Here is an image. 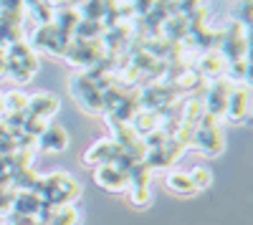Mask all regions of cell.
<instances>
[{"label":"cell","instance_id":"cell-1","mask_svg":"<svg viewBox=\"0 0 253 225\" xmlns=\"http://www.w3.org/2000/svg\"><path fill=\"white\" fill-rule=\"evenodd\" d=\"M81 195V185L66 172H53L48 177H41V188H38V197L51 202L56 208H66Z\"/></svg>","mask_w":253,"mask_h":225},{"label":"cell","instance_id":"cell-2","mask_svg":"<svg viewBox=\"0 0 253 225\" xmlns=\"http://www.w3.org/2000/svg\"><path fill=\"white\" fill-rule=\"evenodd\" d=\"M104 56H107V51H104L101 38L99 40H79V38H74L69 43L66 56H63V58H69L74 66H79L81 71H86V69L96 66Z\"/></svg>","mask_w":253,"mask_h":225},{"label":"cell","instance_id":"cell-3","mask_svg":"<svg viewBox=\"0 0 253 225\" xmlns=\"http://www.w3.org/2000/svg\"><path fill=\"white\" fill-rule=\"evenodd\" d=\"M71 94H74V99L81 104L84 112H89V114H104L101 91L94 86V81L84 74V71H76V74L71 76Z\"/></svg>","mask_w":253,"mask_h":225},{"label":"cell","instance_id":"cell-4","mask_svg":"<svg viewBox=\"0 0 253 225\" xmlns=\"http://www.w3.org/2000/svg\"><path fill=\"white\" fill-rule=\"evenodd\" d=\"M71 36H66L63 33L53 20L51 23H46V26H38L36 31H33V46L36 48H43V51H48V53H53V56H66V48H69V43H71Z\"/></svg>","mask_w":253,"mask_h":225},{"label":"cell","instance_id":"cell-5","mask_svg":"<svg viewBox=\"0 0 253 225\" xmlns=\"http://www.w3.org/2000/svg\"><path fill=\"white\" fill-rule=\"evenodd\" d=\"M218 51L223 53L228 64L246 58L248 56V28H243L241 23H230L228 28H223V43Z\"/></svg>","mask_w":253,"mask_h":225},{"label":"cell","instance_id":"cell-6","mask_svg":"<svg viewBox=\"0 0 253 225\" xmlns=\"http://www.w3.org/2000/svg\"><path fill=\"white\" fill-rule=\"evenodd\" d=\"M230 89H233V84H230L225 76H223V78H215V81H210V86H205V94H203L205 114L215 116V119L220 121L223 114H225V104H228Z\"/></svg>","mask_w":253,"mask_h":225},{"label":"cell","instance_id":"cell-7","mask_svg":"<svg viewBox=\"0 0 253 225\" xmlns=\"http://www.w3.org/2000/svg\"><path fill=\"white\" fill-rule=\"evenodd\" d=\"M248 112H251V91H248V86L246 84H233L223 119L233 121V124H241V121L248 119Z\"/></svg>","mask_w":253,"mask_h":225},{"label":"cell","instance_id":"cell-8","mask_svg":"<svg viewBox=\"0 0 253 225\" xmlns=\"http://www.w3.org/2000/svg\"><path fill=\"white\" fill-rule=\"evenodd\" d=\"M225 147V137L220 127H195L193 150L203 152L205 157H218Z\"/></svg>","mask_w":253,"mask_h":225},{"label":"cell","instance_id":"cell-9","mask_svg":"<svg viewBox=\"0 0 253 225\" xmlns=\"http://www.w3.org/2000/svg\"><path fill=\"white\" fill-rule=\"evenodd\" d=\"M122 147L117 145V142H112V139H101V142H96V145H91L86 152H84V162L86 165H94V167H99V165H117V159L122 157Z\"/></svg>","mask_w":253,"mask_h":225},{"label":"cell","instance_id":"cell-10","mask_svg":"<svg viewBox=\"0 0 253 225\" xmlns=\"http://www.w3.org/2000/svg\"><path fill=\"white\" fill-rule=\"evenodd\" d=\"M94 180H96V185H101L109 192H122V190L129 188V175L122 172L114 165H99L94 170Z\"/></svg>","mask_w":253,"mask_h":225},{"label":"cell","instance_id":"cell-11","mask_svg":"<svg viewBox=\"0 0 253 225\" xmlns=\"http://www.w3.org/2000/svg\"><path fill=\"white\" fill-rule=\"evenodd\" d=\"M58 112V99L48 91H38L33 96H28V107H26V114L33 116V119H41V121H48L53 114Z\"/></svg>","mask_w":253,"mask_h":225},{"label":"cell","instance_id":"cell-12","mask_svg":"<svg viewBox=\"0 0 253 225\" xmlns=\"http://www.w3.org/2000/svg\"><path fill=\"white\" fill-rule=\"evenodd\" d=\"M38 71V56L28 53L23 58H8L5 61V76H10L15 84H26L31 81V76Z\"/></svg>","mask_w":253,"mask_h":225},{"label":"cell","instance_id":"cell-13","mask_svg":"<svg viewBox=\"0 0 253 225\" xmlns=\"http://www.w3.org/2000/svg\"><path fill=\"white\" fill-rule=\"evenodd\" d=\"M225 66H228V61L223 58L220 51H205V53L198 58L195 71H198L205 81H215V78H223V76H225Z\"/></svg>","mask_w":253,"mask_h":225},{"label":"cell","instance_id":"cell-14","mask_svg":"<svg viewBox=\"0 0 253 225\" xmlns=\"http://www.w3.org/2000/svg\"><path fill=\"white\" fill-rule=\"evenodd\" d=\"M36 145L46 152H63L69 147V134L61 124H46V129L36 137Z\"/></svg>","mask_w":253,"mask_h":225},{"label":"cell","instance_id":"cell-15","mask_svg":"<svg viewBox=\"0 0 253 225\" xmlns=\"http://www.w3.org/2000/svg\"><path fill=\"white\" fill-rule=\"evenodd\" d=\"M129 127L137 132V137H139V139H144L147 134H152L155 129H160V127H162V116H160V112H157V109H139V112L132 116Z\"/></svg>","mask_w":253,"mask_h":225},{"label":"cell","instance_id":"cell-16","mask_svg":"<svg viewBox=\"0 0 253 225\" xmlns=\"http://www.w3.org/2000/svg\"><path fill=\"white\" fill-rule=\"evenodd\" d=\"M41 208V197L36 192H15V200H13V208L10 213L13 215H28V218H36Z\"/></svg>","mask_w":253,"mask_h":225},{"label":"cell","instance_id":"cell-17","mask_svg":"<svg viewBox=\"0 0 253 225\" xmlns=\"http://www.w3.org/2000/svg\"><path fill=\"white\" fill-rule=\"evenodd\" d=\"M79 20H81V15H79V10L74 8V5H69V8H61V10H56V18H53V23L66 33V36H71L74 38V31H76V26H79Z\"/></svg>","mask_w":253,"mask_h":225},{"label":"cell","instance_id":"cell-18","mask_svg":"<svg viewBox=\"0 0 253 225\" xmlns=\"http://www.w3.org/2000/svg\"><path fill=\"white\" fill-rule=\"evenodd\" d=\"M104 36V26H101V20H79V26L74 31V38L79 40H99Z\"/></svg>","mask_w":253,"mask_h":225},{"label":"cell","instance_id":"cell-19","mask_svg":"<svg viewBox=\"0 0 253 225\" xmlns=\"http://www.w3.org/2000/svg\"><path fill=\"white\" fill-rule=\"evenodd\" d=\"M167 188H170L172 192H177V195H182V197L198 192L193 188V182H190L187 172H170V175H167Z\"/></svg>","mask_w":253,"mask_h":225},{"label":"cell","instance_id":"cell-20","mask_svg":"<svg viewBox=\"0 0 253 225\" xmlns=\"http://www.w3.org/2000/svg\"><path fill=\"white\" fill-rule=\"evenodd\" d=\"M76 10L84 20H101L107 13V5H104V0H81Z\"/></svg>","mask_w":253,"mask_h":225},{"label":"cell","instance_id":"cell-21","mask_svg":"<svg viewBox=\"0 0 253 225\" xmlns=\"http://www.w3.org/2000/svg\"><path fill=\"white\" fill-rule=\"evenodd\" d=\"M248 74H251V69H248V61H246V58L230 61V64L225 66V78L230 81V84H246Z\"/></svg>","mask_w":253,"mask_h":225},{"label":"cell","instance_id":"cell-22","mask_svg":"<svg viewBox=\"0 0 253 225\" xmlns=\"http://www.w3.org/2000/svg\"><path fill=\"white\" fill-rule=\"evenodd\" d=\"M28 107V96L23 91H10L3 99V114H26Z\"/></svg>","mask_w":253,"mask_h":225},{"label":"cell","instance_id":"cell-23","mask_svg":"<svg viewBox=\"0 0 253 225\" xmlns=\"http://www.w3.org/2000/svg\"><path fill=\"white\" fill-rule=\"evenodd\" d=\"M203 114H205V107H203V99H190V101H185L182 104V121L185 124H198V121L203 119Z\"/></svg>","mask_w":253,"mask_h":225},{"label":"cell","instance_id":"cell-24","mask_svg":"<svg viewBox=\"0 0 253 225\" xmlns=\"http://www.w3.org/2000/svg\"><path fill=\"white\" fill-rule=\"evenodd\" d=\"M187 177H190L195 190H205V188L213 185V172L208 167H193V172H187Z\"/></svg>","mask_w":253,"mask_h":225},{"label":"cell","instance_id":"cell-25","mask_svg":"<svg viewBox=\"0 0 253 225\" xmlns=\"http://www.w3.org/2000/svg\"><path fill=\"white\" fill-rule=\"evenodd\" d=\"M251 8L253 0H238V5H233V23H241L243 28L251 26Z\"/></svg>","mask_w":253,"mask_h":225},{"label":"cell","instance_id":"cell-26","mask_svg":"<svg viewBox=\"0 0 253 225\" xmlns=\"http://www.w3.org/2000/svg\"><path fill=\"white\" fill-rule=\"evenodd\" d=\"M129 188H132L129 190V202L137 205V208H144L147 202H150V197H152L150 185H129Z\"/></svg>","mask_w":253,"mask_h":225},{"label":"cell","instance_id":"cell-27","mask_svg":"<svg viewBox=\"0 0 253 225\" xmlns=\"http://www.w3.org/2000/svg\"><path fill=\"white\" fill-rule=\"evenodd\" d=\"M46 124H48V121H41V119H33V116H28V114H26V119H23V127H20V129H23L28 137H33V139H36L41 132L46 129Z\"/></svg>","mask_w":253,"mask_h":225},{"label":"cell","instance_id":"cell-28","mask_svg":"<svg viewBox=\"0 0 253 225\" xmlns=\"http://www.w3.org/2000/svg\"><path fill=\"white\" fill-rule=\"evenodd\" d=\"M0 116H3V96H0Z\"/></svg>","mask_w":253,"mask_h":225}]
</instances>
